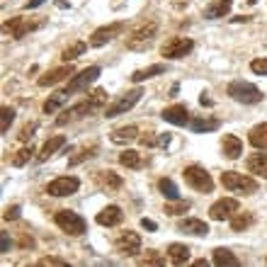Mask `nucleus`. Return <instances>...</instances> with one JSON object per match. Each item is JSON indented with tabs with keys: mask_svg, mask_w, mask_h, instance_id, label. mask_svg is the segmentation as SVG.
Segmentation results:
<instances>
[{
	"mask_svg": "<svg viewBox=\"0 0 267 267\" xmlns=\"http://www.w3.org/2000/svg\"><path fill=\"white\" fill-rule=\"evenodd\" d=\"M107 100V92L105 90H95L90 92V97L83 102H78V105H73V107H68V110H64L58 117H56V124L58 127H66V124H71V121H78L83 119L85 114H90V112L100 110V105Z\"/></svg>",
	"mask_w": 267,
	"mask_h": 267,
	"instance_id": "obj_1",
	"label": "nucleus"
},
{
	"mask_svg": "<svg viewBox=\"0 0 267 267\" xmlns=\"http://www.w3.org/2000/svg\"><path fill=\"white\" fill-rule=\"evenodd\" d=\"M221 184L231 192H238V194H255L258 192V182L253 177L243 175V173H236V170H226L221 173Z\"/></svg>",
	"mask_w": 267,
	"mask_h": 267,
	"instance_id": "obj_2",
	"label": "nucleus"
},
{
	"mask_svg": "<svg viewBox=\"0 0 267 267\" xmlns=\"http://www.w3.org/2000/svg\"><path fill=\"white\" fill-rule=\"evenodd\" d=\"M182 177H184V182L190 184L192 190H197V192H204V194H209L214 190V180L212 175L204 170L202 166H187L182 170Z\"/></svg>",
	"mask_w": 267,
	"mask_h": 267,
	"instance_id": "obj_3",
	"label": "nucleus"
},
{
	"mask_svg": "<svg viewBox=\"0 0 267 267\" xmlns=\"http://www.w3.org/2000/svg\"><path fill=\"white\" fill-rule=\"evenodd\" d=\"M54 221H56V226H58L61 231H66L68 236H83L85 229H88V223H85L83 216H80V214H75V212H68V209L56 212Z\"/></svg>",
	"mask_w": 267,
	"mask_h": 267,
	"instance_id": "obj_4",
	"label": "nucleus"
},
{
	"mask_svg": "<svg viewBox=\"0 0 267 267\" xmlns=\"http://www.w3.org/2000/svg\"><path fill=\"white\" fill-rule=\"evenodd\" d=\"M141 95H143V92H141V88H134V90L124 92V95H121V97H117V100L112 102V105H107L102 114H105L107 119H112V117H119V114L129 112L131 107H134V105L141 100Z\"/></svg>",
	"mask_w": 267,
	"mask_h": 267,
	"instance_id": "obj_5",
	"label": "nucleus"
},
{
	"mask_svg": "<svg viewBox=\"0 0 267 267\" xmlns=\"http://www.w3.org/2000/svg\"><path fill=\"white\" fill-rule=\"evenodd\" d=\"M229 95L236 102H243V105H255V102L262 100V92L253 83H245V80H233L229 85Z\"/></svg>",
	"mask_w": 267,
	"mask_h": 267,
	"instance_id": "obj_6",
	"label": "nucleus"
},
{
	"mask_svg": "<svg viewBox=\"0 0 267 267\" xmlns=\"http://www.w3.org/2000/svg\"><path fill=\"white\" fill-rule=\"evenodd\" d=\"M156 32H158V22H156V19L141 22L138 27L131 29L129 39H127V46H129V49H141V46H146L151 39L156 37Z\"/></svg>",
	"mask_w": 267,
	"mask_h": 267,
	"instance_id": "obj_7",
	"label": "nucleus"
},
{
	"mask_svg": "<svg viewBox=\"0 0 267 267\" xmlns=\"http://www.w3.org/2000/svg\"><path fill=\"white\" fill-rule=\"evenodd\" d=\"M78 187H80V180L78 177L64 175L46 184V194H51V197H71V194L78 192Z\"/></svg>",
	"mask_w": 267,
	"mask_h": 267,
	"instance_id": "obj_8",
	"label": "nucleus"
},
{
	"mask_svg": "<svg viewBox=\"0 0 267 267\" xmlns=\"http://www.w3.org/2000/svg\"><path fill=\"white\" fill-rule=\"evenodd\" d=\"M238 212H240L238 199H233V197H223V199H219V202L212 204L209 216H212L214 221H229V219H233Z\"/></svg>",
	"mask_w": 267,
	"mask_h": 267,
	"instance_id": "obj_9",
	"label": "nucleus"
},
{
	"mask_svg": "<svg viewBox=\"0 0 267 267\" xmlns=\"http://www.w3.org/2000/svg\"><path fill=\"white\" fill-rule=\"evenodd\" d=\"M97 75H100V66H90V68H85V71H80V73H75L73 78L68 80V85H66V92L73 95V92L88 90V85L95 83Z\"/></svg>",
	"mask_w": 267,
	"mask_h": 267,
	"instance_id": "obj_10",
	"label": "nucleus"
},
{
	"mask_svg": "<svg viewBox=\"0 0 267 267\" xmlns=\"http://www.w3.org/2000/svg\"><path fill=\"white\" fill-rule=\"evenodd\" d=\"M194 49V42L192 39H184V37H173L170 42H166V44L160 46V54L166 56V58H170V61H175V58H182V56H187L190 51Z\"/></svg>",
	"mask_w": 267,
	"mask_h": 267,
	"instance_id": "obj_11",
	"label": "nucleus"
},
{
	"mask_svg": "<svg viewBox=\"0 0 267 267\" xmlns=\"http://www.w3.org/2000/svg\"><path fill=\"white\" fill-rule=\"evenodd\" d=\"M124 27H127L124 22H112V25H105V27L95 29L90 34V46H105L114 37H119L121 32H124Z\"/></svg>",
	"mask_w": 267,
	"mask_h": 267,
	"instance_id": "obj_12",
	"label": "nucleus"
},
{
	"mask_svg": "<svg viewBox=\"0 0 267 267\" xmlns=\"http://www.w3.org/2000/svg\"><path fill=\"white\" fill-rule=\"evenodd\" d=\"M117 250H119L121 255H127V258H134L138 250H141V236H138L136 231H124L119 238H117Z\"/></svg>",
	"mask_w": 267,
	"mask_h": 267,
	"instance_id": "obj_13",
	"label": "nucleus"
},
{
	"mask_svg": "<svg viewBox=\"0 0 267 267\" xmlns=\"http://www.w3.org/2000/svg\"><path fill=\"white\" fill-rule=\"evenodd\" d=\"M68 75H73V66L64 64V66H58V68L46 71V73L39 78L37 83H39V88H49V85H56V83H61V80H66Z\"/></svg>",
	"mask_w": 267,
	"mask_h": 267,
	"instance_id": "obj_14",
	"label": "nucleus"
},
{
	"mask_svg": "<svg viewBox=\"0 0 267 267\" xmlns=\"http://www.w3.org/2000/svg\"><path fill=\"white\" fill-rule=\"evenodd\" d=\"M39 27V22H29L27 17H12L10 22H5L3 25V29L5 32H10L15 39H22L27 32H32V29H37Z\"/></svg>",
	"mask_w": 267,
	"mask_h": 267,
	"instance_id": "obj_15",
	"label": "nucleus"
},
{
	"mask_svg": "<svg viewBox=\"0 0 267 267\" xmlns=\"http://www.w3.org/2000/svg\"><path fill=\"white\" fill-rule=\"evenodd\" d=\"M166 121H170V124H177V127H184L187 121H190V112H187V107L184 105H170V107H166L163 110V114H160Z\"/></svg>",
	"mask_w": 267,
	"mask_h": 267,
	"instance_id": "obj_16",
	"label": "nucleus"
},
{
	"mask_svg": "<svg viewBox=\"0 0 267 267\" xmlns=\"http://www.w3.org/2000/svg\"><path fill=\"white\" fill-rule=\"evenodd\" d=\"M121 221H124V212H121L117 204H110V207H105L97 214V223L100 226H119Z\"/></svg>",
	"mask_w": 267,
	"mask_h": 267,
	"instance_id": "obj_17",
	"label": "nucleus"
},
{
	"mask_svg": "<svg viewBox=\"0 0 267 267\" xmlns=\"http://www.w3.org/2000/svg\"><path fill=\"white\" fill-rule=\"evenodd\" d=\"M221 148H223V156L231 158V160H236V158L243 153V141H240L236 134H226L221 141Z\"/></svg>",
	"mask_w": 267,
	"mask_h": 267,
	"instance_id": "obj_18",
	"label": "nucleus"
},
{
	"mask_svg": "<svg viewBox=\"0 0 267 267\" xmlns=\"http://www.w3.org/2000/svg\"><path fill=\"white\" fill-rule=\"evenodd\" d=\"M177 231L190 233V236H207L209 233V226L202 219H182V221L177 223Z\"/></svg>",
	"mask_w": 267,
	"mask_h": 267,
	"instance_id": "obj_19",
	"label": "nucleus"
},
{
	"mask_svg": "<svg viewBox=\"0 0 267 267\" xmlns=\"http://www.w3.org/2000/svg\"><path fill=\"white\" fill-rule=\"evenodd\" d=\"M168 260H170L173 267H184V262L190 260V248L182 245V243H173L168 248Z\"/></svg>",
	"mask_w": 267,
	"mask_h": 267,
	"instance_id": "obj_20",
	"label": "nucleus"
},
{
	"mask_svg": "<svg viewBox=\"0 0 267 267\" xmlns=\"http://www.w3.org/2000/svg\"><path fill=\"white\" fill-rule=\"evenodd\" d=\"M231 10V0H212L207 8H204V17L207 19H219L226 17Z\"/></svg>",
	"mask_w": 267,
	"mask_h": 267,
	"instance_id": "obj_21",
	"label": "nucleus"
},
{
	"mask_svg": "<svg viewBox=\"0 0 267 267\" xmlns=\"http://www.w3.org/2000/svg\"><path fill=\"white\" fill-rule=\"evenodd\" d=\"M245 168H248L250 173H255V175L267 180V153H253V156L245 160Z\"/></svg>",
	"mask_w": 267,
	"mask_h": 267,
	"instance_id": "obj_22",
	"label": "nucleus"
},
{
	"mask_svg": "<svg viewBox=\"0 0 267 267\" xmlns=\"http://www.w3.org/2000/svg\"><path fill=\"white\" fill-rule=\"evenodd\" d=\"M112 143H129V141H134V138H138V127H119V129L112 131Z\"/></svg>",
	"mask_w": 267,
	"mask_h": 267,
	"instance_id": "obj_23",
	"label": "nucleus"
},
{
	"mask_svg": "<svg viewBox=\"0 0 267 267\" xmlns=\"http://www.w3.org/2000/svg\"><path fill=\"white\" fill-rule=\"evenodd\" d=\"M214 265L216 267H240V262L229 248H216L214 250Z\"/></svg>",
	"mask_w": 267,
	"mask_h": 267,
	"instance_id": "obj_24",
	"label": "nucleus"
},
{
	"mask_svg": "<svg viewBox=\"0 0 267 267\" xmlns=\"http://www.w3.org/2000/svg\"><path fill=\"white\" fill-rule=\"evenodd\" d=\"M160 73H166V66L163 64H153V66H148V68H141V71H134L131 73V83H143V80H148V78H153V75H160Z\"/></svg>",
	"mask_w": 267,
	"mask_h": 267,
	"instance_id": "obj_25",
	"label": "nucleus"
},
{
	"mask_svg": "<svg viewBox=\"0 0 267 267\" xmlns=\"http://www.w3.org/2000/svg\"><path fill=\"white\" fill-rule=\"evenodd\" d=\"M158 190H160V194H163L166 199L180 202V190H177V184L173 182L170 177H160V180H158Z\"/></svg>",
	"mask_w": 267,
	"mask_h": 267,
	"instance_id": "obj_26",
	"label": "nucleus"
},
{
	"mask_svg": "<svg viewBox=\"0 0 267 267\" xmlns=\"http://www.w3.org/2000/svg\"><path fill=\"white\" fill-rule=\"evenodd\" d=\"M66 143V136H51L49 138V141H46L44 146H42V153H39V160H42V163H44V160H49V158L54 156L56 151H58V148L64 146Z\"/></svg>",
	"mask_w": 267,
	"mask_h": 267,
	"instance_id": "obj_27",
	"label": "nucleus"
},
{
	"mask_svg": "<svg viewBox=\"0 0 267 267\" xmlns=\"http://www.w3.org/2000/svg\"><path fill=\"white\" fill-rule=\"evenodd\" d=\"M138 267H166V258H163V253H158V250H146V253L138 258Z\"/></svg>",
	"mask_w": 267,
	"mask_h": 267,
	"instance_id": "obj_28",
	"label": "nucleus"
},
{
	"mask_svg": "<svg viewBox=\"0 0 267 267\" xmlns=\"http://www.w3.org/2000/svg\"><path fill=\"white\" fill-rule=\"evenodd\" d=\"M248 141L255 148H267V121H262V124H258V127L250 129Z\"/></svg>",
	"mask_w": 267,
	"mask_h": 267,
	"instance_id": "obj_29",
	"label": "nucleus"
},
{
	"mask_svg": "<svg viewBox=\"0 0 267 267\" xmlns=\"http://www.w3.org/2000/svg\"><path fill=\"white\" fill-rule=\"evenodd\" d=\"M119 163L124 168H131V170H138V168L143 166L141 163V153L138 151H131V148H127L124 153H119Z\"/></svg>",
	"mask_w": 267,
	"mask_h": 267,
	"instance_id": "obj_30",
	"label": "nucleus"
},
{
	"mask_svg": "<svg viewBox=\"0 0 267 267\" xmlns=\"http://www.w3.org/2000/svg\"><path fill=\"white\" fill-rule=\"evenodd\" d=\"M68 97H71V95H68L66 90L54 92V95H51V97H49V100L44 102V112H46V114H54V112L58 110V107H61V105H64L66 100H68Z\"/></svg>",
	"mask_w": 267,
	"mask_h": 267,
	"instance_id": "obj_31",
	"label": "nucleus"
},
{
	"mask_svg": "<svg viewBox=\"0 0 267 267\" xmlns=\"http://www.w3.org/2000/svg\"><path fill=\"white\" fill-rule=\"evenodd\" d=\"M85 49H88V44H85V42H73V44L68 46V49H64V54H61L64 64H71V61H75L78 56H83Z\"/></svg>",
	"mask_w": 267,
	"mask_h": 267,
	"instance_id": "obj_32",
	"label": "nucleus"
},
{
	"mask_svg": "<svg viewBox=\"0 0 267 267\" xmlns=\"http://www.w3.org/2000/svg\"><path fill=\"white\" fill-rule=\"evenodd\" d=\"M190 127H192L194 134H204V131L219 129V119H204V117H199V119H192V121H190Z\"/></svg>",
	"mask_w": 267,
	"mask_h": 267,
	"instance_id": "obj_33",
	"label": "nucleus"
},
{
	"mask_svg": "<svg viewBox=\"0 0 267 267\" xmlns=\"http://www.w3.org/2000/svg\"><path fill=\"white\" fill-rule=\"evenodd\" d=\"M253 214L245 212V214H236L233 219H231V231H245L248 226H253Z\"/></svg>",
	"mask_w": 267,
	"mask_h": 267,
	"instance_id": "obj_34",
	"label": "nucleus"
},
{
	"mask_svg": "<svg viewBox=\"0 0 267 267\" xmlns=\"http://www.w3.org/2000/svg\"><path fill=\"white\" fill-rule=\"evenodd\" d=\"M187 209H190V202H182V199H180V202H168L166 207H163V212H166L168 216H180V214H184Z\"/></svg>",
	"mask_w": 267,
	"mask_h": 267,
	"instance_id": "obj_35",
	"label": "nucleus"
},
{
	"mask_svg": "<svg viewBox=\"0 0 267 267\" xmlns=\"http://www.w3.org/2000/svg\"><path fill=\"white\" fill-rule=\"evenodd\" d=\"M32 153H34V146H27V148H19L17 153L12 156V166L15 168H22L25 163H27L29 158H32Z\"/></svg>",
	"mask_w": 267,
	"mask_h": 267,
	"instance_id": "obj_36",
	"label": "nucleus"
},
{
	"mask_svg": "<svg viewBox=\"0 0 267 267\" xmlns=\"http://www.w3.org/2000/svg\"><path fill=\"white\" fill-rule=\"evenodd\" d=\"M12 119H15V110H12V107H3V124H0V131H3V134H8Z\"/></svg>",
	"mask_w": 267,
	"mask_h": 267,
	"instance_id": "obj_37",
	"label": "nucleus"
},
{
	"mask_svg": "<svg viewBox=\"0 0 267 267\" xmlns=\"http://www.w3.org/2000/svg\"><path fill=\"white\" fill-rule=\"evenodd\" d=\"M102 182L107 184V187H112V190H117V187H121V177H119V175H114L112 170H107V173L102 175Z\"/></svg>",
	"mask_w": 267,
	"mask_h": 267,
	"instance_id": "obj_38",
	"label": "nucleus"
},
{
	"mask_svg": "<svg viewBox=\"0 0 267 267\" xmlns=\"http://www.w3.org/2000/svg\"><path fill=\"white\" fill-rule=\"evenodd\" d=\"M250 71L258 75H267V58H255V61H250Z\"/></svg>",
	"mask_w": 267,
	"mask_h": 267,
	"instance_id": "obj_39",
	"label": "nucleus"
},
{
	"mask_svg": "<svg viewBox=\"0 0 267 267\" xmlns=\"http://www.w3.org/2000/svg\"><path fill=\"white\" fill-rule=\"evenodd\" d=\"M92 151H95V146H90V148H83V151H80L78 156H73V158H71L68 163H71V166H78L80 160H85V158H90V156H92Z\"/></svg>",
	"mask_w": 267,
	"mask_h": 267,
	"instance_id": "obj_40",
	"label": "nucleus"
},
{
	"mask_svg": "<svg viewBox=\"0 0 267 267\" xmlns=\"http://www.w3.org/2000/svg\"><path fill=\"white\" fill-rule=\"evenodd\" d=\"M37 121H32V124H27L25 129H22V134H19V141H29V138L34 136V131H37Z\"/></svg>",
	"mask_w": 267,
	"mask_h": 267,
	"instance_id": "obj_41",
	"label": "nucleus"
},
{
	"mask_svg": "<svg viewBox=\"0 0 267 267\" xmlns=\"http://www.w3.org/2000/svg\"><path fill=\"white\" fill-rule=\"evenodd\" d=\"M3 216H5V221H15V219H19V207H17V204H12V207H8Z\"/></svg>",
	"mask_w": 267,
	"mask_h": 267,
	"instance_id": "obj_42",
	"label": "nucleus"
},
{
	"mask_svg": "<svg viewBox=\"0 0 267 267\" xmlns=\"http://www.w3.org/2000/svg\"><path fill=\"white\" fill-rule=\"evenodd\" d=\"M141 229H146V231H158V223L153 221V219H146V216H143V219H141Z\"/></svg>",
	"mask_w": 267,
	"mask_h": 267,
	"instance_id": "obj_43",
	"label": "nucleus"
},
{
	"mask_svg": "<svg viewBox=\"0 0 267 267\" xmlns=\"http://www.w3.org/2000/svg\"><path fill=\"white\" fill-rule=\"evenodd\" d=\"M141 143H143V146H156V143H158V138L148 134V136H141Z\"/></svg>",
	"mask_w": 267,
	"mask_h": 267,
	"instance_id": "obj_44",
	"label": "nucleus"
},
{
	"mask_svg": "<svg viewBox=\"0 0 267 267\" xmlns=\"http://www.w3.org/2000/svg\"><path fill=\"white\" fill-rule=\"evenodd\" d=\"M46 0H27V5H25V8L27 10H34V8H39V5H44Z\"/></svg>",
	"mask_w": 267,
	"mask_h": 267,
	"instance_id": "obj_45",
	"label": "nucleus"
},
{
	"mask_svg": "<svg viewBox=\"0 0 267 267\" xmlns=\"http://www.w3.org/2000/svg\"><path fill=\"white\" fill-rule=\"evenodd\" d=\"M170 143V134H160L158 136V146H168Z\"/></svg>",
	"mask_w": 267,
	"mask_h": 267,
	"instance_id": "obj_46",
	"label": "nucleus"
},
{
	"mask_svg": "<svg viewBox=\"0 0 267 267\" xmlns=\"http://www.w3.org/2000/svg\"><path fill=\"white\" fill-rule=\"evenodd\" d=\"M10 250V238H8V233L3 231V253H8Z\"/></svg>",
	"mask_w": 267,
	"mask_h": 267,
	"instance_id": "obj_47",
	"label": "nucleus"
},
{
	"mask_svg": "<svg viewBox=\"0 0 267 267\" xmlns=\"http://www.w3.org/2000/svg\"><path fill=\"white\" fill-rule=\"evenodd\" d=\"M190 267H212V265H209V262H207L204 258H199V260H194V262H192Z\"/></svg>",
	"mask_w": 267,
	"mask_h": 267,
	"instance_id": "obj_48",
	"label": "nucleus"
}]
</instances>
